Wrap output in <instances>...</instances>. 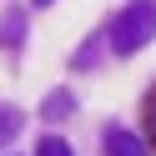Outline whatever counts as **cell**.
<instances>
[{"label": "cell", "mask_w": 156, "mask_h": 156, "mask_svg": "<svg viewBox=\"0 0 156 156\" xmlns=\"http://www.w3.org/2000/svg\"><path fill=\"white\" fill-rule=\"evenodd\" d=\"M146 136H151V141H156V91L146 96Z\"/></svg>", "instance_id": "cell-8"}, {"label": "cell", "mask_w": 156, "mask_h": 156, "mask_svg": "<svg viewBox=\"0 0 156 156\" xmlns=\"http://www.w3.org/2000/svg\"><path fill=\"white\" fill-rule=\"evenodd\" d=\"M106 156H146V146H141V136H136V131L111 126V131H106Z\"/></svg>", "instance_id": "cell-2"}, {"label": "cell", "mask_w": 156, "mask_h": 156, "mask_svg": "<svg viewBox=\"0 0 156 156\" xmlns=\"http://www.w3.org/2000/svg\"><path fill=\"white\" fill-rule=\"evenodd\" d=\"M101 45H111V41H106V35H91V41H86V45H81V51H76V55H71V66H76V71H86V66H91V61H96V55H101Z\"/></svg>", "instance_id": "cell-5"}, {"label": "cell", "mask_w": 156, "mask_h": 156, "mask_svg": "<svg viewBox=\"0 0 156 156\" xmlns=\"http://www.w3.org/2000/svg\"><path fill=\"white\" fill-rule=\"evenodd\" d=\"M35 156H76V151H71V141H61V136H45V141L35 146Z\"/></svg>", "instance_id": "cell-6"}, {"label": "cell", "mask_w": 156, "mask_h": 156, "mask_svg": "<svg viewBox=\"0 0 156 156\" xmlns=\"http://www.w3.org/2000/svg\"><path fill=\"white\" fill-rule=\"evenodd\" d=\"M30 5H55V0H30Z\"/></svg>", "instance_id": "cell-9"}, {"label": "cell", "mask_w": 156, "mask_h": 156, "mask_svg": "<svg viewBox=\"0 0 156 156\" xmlns=\"http://www.w3.org/2000/svg\"><path fill=\"white\" fill-rule=\"evenodd\" d=\"M106 41H111L116 55H136V51H146V45L156 41V0H131V5L111 20Z\"/></svg>", "instance_id": "cell-1"}, {"label": "cell", "mask_w": 156, "mask_h": 156, "mask_svg": "<svg viewBox=\"0 0 156 156\" xmlns=\"http://www.w3.org/2000/svg\"><path fill=\"white\" fill-rule=\"evenodd\" d=\"M15 131H20V111L0 106V136H15Z\"/></svg>", "instance_id": "cell-7"}, {"label": "cell", "mask_w": 156, "mask_h": 156, "mask_svg": "<svg viewBox=\"0 0 156 156\" xmlns=\"http://www.w3.org/2000/svg\"><path fill=\"white\" fill-rule=\"evenodd\" d=\"M71 111H76L71 91H55V96H45V101H41V116H45V121H61V116H71Z\"/></svg>", "instance_id": "cell-4"}, {"label": "cell", "mask_w": 156, "mask_h": 156, "mask_svg": "<svg viewBox=\"0 0 156 156\" xmlns=\"http://www.w3.org/2000/svg\"><path fill=\"white\" fill-rule=\"evenodd\" d=\"M20 41H25V10H20V5H10V10L0 15V45L15 51Z\"/></svg>", "instance_id": "cell-3"}]
</instances>
